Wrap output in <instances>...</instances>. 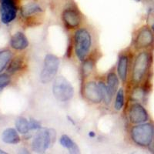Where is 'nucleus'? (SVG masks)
I'll use <instances>...</instances> for the list:
<instances>
[{
    "instance_id": "10",
    "label": "nucleus",
    "mask_w": 154,
    "mask_h": 154,
    "mask_svg": "<svg viewBox=\"0 0 154 154\" xmlns=\"http://www.w3.org/2000/svg\"><path fill=\"white\" fill-rule=\"evenodd\" d=\"M62 19L64 24L69 29L78 27L82 22L79 12L73 8H67L62 13Z\"/></svg>"
},
{
    "instance_id": "27",
    "label": "nucleus",
    "mask_w": 154,
    "mask_h": 154,
    "mask_svg": "<svg viewBox=\"0 0 154 154\" xmlns=\"http://www.w3.org/2000/svg\"><path fill=\"white\" fill-rule=\"evenodd\" d=\"M89 136L90 137H94L96 136V133H95V132H90V133H89Z\"/></svg>"
},
{
    "instance_id": "25",
    "label": "nucleus",
    "mask_w": 154,
    "mask_h": 154,
    "mask_svg": "<svg viewBox=\"0 0 154 154\" xmlns=\"http://www.w3.org/2000/svg\"><path fill=\"white\" fill-rule=\"evenodd\" d=\"M132 97L136 101H139V100H142L144 97V91L142 89H136L133 91Z\"/></svg>"
},
{
    "instance_id": "29",
    "label": "nucleus",
    "mask_w": 154,
    "mask_h": 154,
    "mask_svg": "<svg viewBox=\"0 0 154 154\" xmlns=\"http://www.w3.org/2000/svg\"><path fill=\"white\" fill-rule=\"evenodd\" d=\"M136 1H137V2H140V0H136Z\"/></svg>"
},
{
    "instance_id": "23",
    "label": "nucleus",
    "mask_w": 154,
    "mask_h": 154,
    "mask_svg": "<svg viewBox=\"0 0 154 154\" xmlns=\"http://www.w3.org/2000/svg\"><path fill=\"white\" fill-rule=\"evenodd\" d=\"M93 68V64L91 61H86L82 67V72L83 76H87L92 72Z\"/></svg>"
},
{
    "instance_id": "26",
    "label": "nucleus",
    "mask_w": 154,
    "mask_h": 154,
    "mask_svg": "<svg viewBox=\"0 0 154 154\" xmlns=\"http://www.w3.org/2000/svg\"><path fill=\"white\" fill-rule=\"evenodd\" d=\"M29 126H30V130H40L41 125L40 123H38V121L35 120L34 119H31L29 121Z\"/></svg>"
},
{
    "instance_id": "20",
    "label": "nucleus",
    "mask_w": 154,
    "mask_h": 154,
    "mask_svg": "<svg viewBox=\"0 0 154 154\" xmlns=\"http://www.w3.org/2000/svg\"><path fill=\"white\" fill-rule=\"evenodd\" d=\"M124 106V91L123 89H119L116 93L115 100V109L119 111L123 109Z\"/></svg>"
},
{
    "instance_id": "12",
    "label": "nucleus",
    "mask_w": 154,
    "mask_h": 154,
    "mask_svg": "<svg viewBox=\"0 0 154 154\" xmlns=\"http://www.w3.org/2000/svg\"><path fill=\"white\" fill-rule=\"evenodd\" d=\"M10 45L12 49L16 50H23L28 47L29 40L25 34L18 32L11 38Z\"/></svg>"
},
{
    "instance_id": "22",
    "label": "nucleus",
    "mask_w": 154,
    "mask_h": 154,
    "mask_svg": "<svg viewBox=\"0 0 154 154\" xmlns=\"http://www.w3.org/2000/svg\"><path fill=\"white\" fill-rule=\"evenodd\" d=\"M22 66V61L19 58H16V60H14L12 63H10L9 68H8V71L9 72H14L17 71L18 69H20Z\"/></svg>"
},
{
    "instance_id": "2",
    "label": "nucleus",
    "mask_w": 154,
    "mask_h": 154,
    "mask_svg": "<svg viewBox=\"0 0 154 154\" xmlns=\"http://www.w3.org/2000/svg\"><path fill=\"white\" fill-rule=\"evenodd\" d=\"M92 46L90 32L86 29H79L74 35V49L77 58L83 61L89 54Z\"/></svg>"
},
{
    "instance_id": "15",
    "label": "nucleus",
    "mask_w": 154,
    "mask_h": 154,
    "mask_svg": "<svg viewBox=\"0 0 154 154\" xmlns=\"http://www.w3.org/2000/svg\"><path fill=\"white\" fill-rule=\"evenodd\" d=\"M60 143L62 146L68 149L69 152H72V153H77L79 152V149L77 144L67 135H63L60 137Z\"/></svg>"
},
{
    "instance_id": "9",
    "label": "nucleus",
    "mask_w": 154,
    "mask_h": 154,
    "mask_svg": "<svg viewBox=\"0 0 154 154\" xmlns=\"http://www.w3.org/2000/svg\"><path fill=\"white\" fill-rule=\"evenodd\" d=\"M154 36L152 30L148 27H144L139 31L136 39L135 45L137 49H146L153 43Z\"/></svg>"
},
{
    "instance_id": "21",
    "label": "nucleus",
    "mask_w": 154,
    "mask_h": 154,
    "mask_svg": "<svg viewBox=\"0 0 154 154\" xmlns=\"http://www.w3.org/2000/svg\"><path fill=\"white\" fill-rule=\"evenodd\" d=\"M99 86H100V89H101L103 97V100L105 101V103L106 104H109L110 103L111 100H112V96L110 94L109 91L107 86L103 82H99Z\"/></svg>"
},
{
    "instance_id": "5",
    "label": "nucleus",
    "mask_w": 154,
    "mask_h": 154,
    "mask_svg": "<svg viewBox=\"0 0 154 154\" xmlns=\"http://www.w3.org/2000/svg\"><path fill=\"white\" fill-rule=\"evenodd\" d=\"M149 60L150 57L146 52H141L136 57L132 72V80L135 83L142 82L144 79L149 69Z\"/></svg>"
},
{
    "instance_id": "18",
    "label": "nucleus",
    "mask_w": 154,
    "mask_h": 154,
    "mask_svg": "<svg viewBox=\"0 0 154 154\" xmlns=\"http://www.w3.org/2000/svg\"><path fill=\"white\" fill-rule=\"evenodd\" d=\"M16 130L21 134H26L30 130L29 122L24 117H19L16 121Z\"/></svg>"
},
{
    "instance_id": "28",
    "label": "nucleus",
    "mask_w": 154,
    "mask_h": 154,
    "mask_svg": "<svg viewBox=\"0 0 154 154\" xmlns=\"http://www.w3.org/2000/svg\"><path fill=\"white\" fill-rule=\"evenodd\" d=\"M0 154H6V152H5L4 150H2V149H0Z\"/></svg>"
},
{
    "instance_id": "7",
    "label": "nucleus",
    "mask_w": 154,
    "mask_h": 154,
    "mask_svg": "<svg viewBox=\"0 0 154 154\" xmlns=\"http://www.w3.org/2000/svg\"><path fill=\"white\" fill-rule=\"evenodd\" d=\"M0 15L4 24L14 20L17 14V5L15 0H0Z\"/></svg>"
},
{
    "instance_id": "13",
    "label": "nucleus",
    "mask_w": 154,
    "mask_h": 154,
    "mask_svg": "<svg viewBox=\"0 0 154 154\" xmlns=\"http://www.w3.org/2000/svg\"><path fill=\"white\" fill-rule=\"evenodd\" d=\"M2 140L4 143L9 144H17L20 142V137L13 128H8L2 133Z\"/></svg>"
},
{
    "instance_id": "17",
    "label": "nucleus",
    "mask_w": 154,
    "mask_h": 154,
    "mask_svg": "<svg viewBox=\"0 0 154 154\" xmlns=\"http://www.w3.org/2000/svg\"><path fill=\"white\" fill-rule=\"evenodd\" d=\"M119 82L118 76L114 72H109L107 75V88L112 96L117 93Z\"/></svg>"
},
{
    "instance_id": "8",
    "label": "nucleus",
    "mask_w": 154,
    "mask_h": 154,
    "mask_svg": "<svg viewBox=\"0 0 154 154\" xmlns=\"http://www.w3.org/2000/svg\"><path fill=\"white\" fill-rule=\"evenodd\" d=\"M129 118L130 122L133 124H140L148 121L149 114L141 104L139 103H135L130 108Z\"/></svg>"
},
{
    "instance_id": "16",
    "label": "nucleus",
    "mask_w": 154,
    "mask_h": 154,
    "mask_svg": "<svg viewBox=\"0 0 154 154\" xmlns=\"http://www.w3.org/2000/svg\"><path fill=\"white\" fill-rule=\"evenodd\" d=\"M41 12H42V9L40 7V5L37 3H35V2H30V3L26 4L21 9V13L24 17L32 16V15Z\"/></svg>"
},
{
    "instance_id": "4",
    "label": "nucleus",
    "mask_w": 154,
    "mask_h": 154,
    "mask_svg": "<svg viewBox=\"0 0 154 154\" xmlns=\"http://www.w3.org/2000/svg\"><path fill=\"white\" fill-rule=\"evenodd\" d=\"M55 139V132L53 130L42 129L38 130V132L34 137L32 142V149L34 152L42 153L46 152L49 146L53 143Z\"/></svg>"
},
{
    "instance_id": "1",
    "label": "nucleus",
    "mask_w": 154,
    "mask_h": 154,
    "mask_svg": "<svg viewBox=\"0 0 154 154\" xmlns=\"http://www.w3.org/2000/svg\"><path fill=\"white\" fill-rule=\"evenodd\" d=\"M130 136L133 142L142 147H148L154 138V126L150 123L137 124L131 129Z\"/></svg>"
},
{
    "instance_id": "6",
    "label": "nucleus",
    "mask_w": 154,
    "mask_h": 154,
    "mask_svg": "<svg viewBox=\"0 0 154 154\" xmlns=\"http://www.w3.org/2000/svg\"><path fill=\"white\" fill-rule=\"evenodd\" d=\"M60 66V60L53 54H47L45 56L43 68L40 74V80L43 84L49 83L55 79Z\"/></svg>"
},
{
    "instance_id": "19",
    "label": "nucleus",
    "mask_w": 154,
    "mask_h": 154,
    "mask_svg": "<svg viewBox=\"0 0 154 154\" xmlns=\"http://www.w3.org/2000/svg\"><path fill=\"white\" fill-rule=\"evenodd\" d=\"M12 53L10 50L5 49L0 51V72L3 71L9 62L12 59Z\"/></svg>"
},
{
    "instance_id": "14",
    "label": "nucleus",
    "mask_w": 154,
    "mask_h": 154,
    "mask_svg": "<svg viewBox=\"0 0 154 154\" xmlns=\"http://www.w3.org/2000/svg\"><path fill=\"white\" fill-rule=\"evenodd\" d=\"M128 63H129V59L127 56L123 55L119 57L117 64V73L119 79L123 82H126L127 78Z\"/></svg>"
},
{
    "instance_id": "11",
    "label": "nucleus",
    "mask_w": 154,
    "mask_h": 154,
    "mask_svg": "<svg viewBox=\"0 0 154 154\" xmlns=\"http://www.w3.org/2000/svg\"><path fill=\"white\" fill-rule=\"evenodd\" d=\"M84 96L89 101L93 103H100L103 100V94L99 84L95 82H87L83 89Z\"/></svg>"
},
{
    "instance_id": "3",
    "label": "nucleus",
    "mask_w": 154,
    "mask_h": 154,
    "mask_svg": "<svg viewBox=\"0 0 154 154\" xmlns=\"http://www.w3.org/2000/svg\"><path fill=\"white\" fill-rule=\"evenodd\" d=\"M53 93L55 98L59 101L67 102L73 97V86L65 77L57 76L53 82Z\"/></svg>"
},
{
    "instance_id": "24",
    "label": "nucleus",
    "mask_w": 154,
    "mask_h": 154,
    "mask_svg": "<svg viewBox=\"0 0 154 154\" xmlns=\"http://www.w3.org/2000/svg\"><path fill=\"white\" fill-rule=\"evenodd\" d=\"M11 79L7 74H1L0 75V92L10 83Z\"/></svg>"
}]
</instances>
